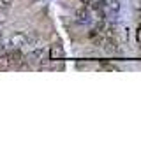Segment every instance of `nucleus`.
I'll return each instance as SVG.
<instances>
[{"label": "nucleus", "mask_w": 141, "mask_h": 151, "mask_svg": "<svg viewBox=\"0 0 141 151\" xmlns=\"http://www.w3.org/2000/svg\"><path fill=\"white\" fill-rule=\"evenodd\" d=\"M28 39H30V35L25 34V32H14L11 37L5 40V46L9 49H23V47H27Z\"/></svg>", "instance_id": "1"}, {"label": "nucleus", "mask_w": 141, "mask_h": 151, "mask_svg": "<svg viewBox=\"0 0 141 151\" xmlns=\"http://www.w3.org/2000/svg\"><path fill=\"white\" fill-rule=\"evenodd\" d=\"M28 58H30L32 62H35V63L44 62V58H46V47H44V46L30 47V49H28Z\"/></svg>", "instance_id": "2"}, {"label": "nucleus", "mask_w": 141, "mask_h": 151, "mask_svg": "<svg viewBox=\"0 0 141 151\" xmlns=\"http://www.w3.org/2000/svg\"><path fill=\"white\" fill-rule=\"evenodd\" d=\"M7 58H9L11 67H18V65L23 63L25 55L21 53V49H11V51H7Z\"/></svg>", "instance_id": "3"}, {"label": "nucleus", "mask_w": 141, "mask_h": 151, "mask_svg": "<svg viewBox=\"0 0 141 151\" xmlns=\"http://www.w3.org/2000/svg\"><path fill=\"white\" fill-rule=\"evenodd\" d=\"M62 55H64V53H62V49H60L58 46H51V49H49V60H51V62L58 60Z\"/></svg>", "instance_id": "4"}, {"label": "nucleus", "mask_w": 141, "mask_h": 151, "mask_svg": "<svg viewBox=\"0 0 141 151\" xmlns=\"http://www.w3.org/2000/svg\"><path fill=\"white\" fill-rule=\"evenodd\" d=\"M76 18H78L79 21H86V19H88V14H86V9H85V7H81V9H78V11H76Z\"/></svg>", "instance_id": "5"}, {"label": "nucleus", "mask_w": 141, "mask_h": 151, "mask_svg": "<svg viewBox=\"0 0 141 151\" xmlns=\"http://www.w3.org/2000/svg\"><path fill=\"white\" fill-rule=\"evenodd\" d=\"M7 51H9V47H7L5 44H2V42H0V56H4Z\"/></svg>", "instance_id": "6"}, {"label": "nucleus", "mask_w": 141, "mask_h": 151, "mask_svg": "<svg viewBox=\"0 0 141 151\" xmlns=\"http://www.w3.org/2000/svg\"><path fill=\"white\" fill-rule=\"evenodd\" d=\"M136 39H138V42H141V25L136 28Z\"/></svg>", "instance_id": "7"}, {"label": "nucleus", "mask_w": 141, "mask_h": 151, "mask_svg": "<svg viewBox=\"0 0 141 151\" xmlns=\"http://www.w3.org/2000/svg\"><path fill=\"white\" fill-rule=\"evenodd\" d=\"M79 4H81L83 7H86V5H90V4H92V0H79Z\"/></svg>", "instance_id": "8"}, {"label": "nucleus", "mask_w": 141, "mask_h": 151, "mask_svg": "<svg viewBox=\"0 0 141 151\" xmlns=\"http://www.w3.org/2000/svg\"><path fill=\"white\" fill-rule=\"evenodd\" d=\"M2 39H4V30L0 28V40H2Z\"/></svg>", "instance_id": "9"}, {"label": "nucleus", "mask_w": 141, "mask_h": 151, "mask_svg": "<svg viewBox=\"0 0 141 151\" xmlns=\"http://www.w3.org/2000/svg\"><path fill=\"white\" fill-rule=\"evenodd\" d=\"M2 21H4V18H2V11H0V23H2Z\"/></svg>", "instance_id": "10"}]
</instances>
